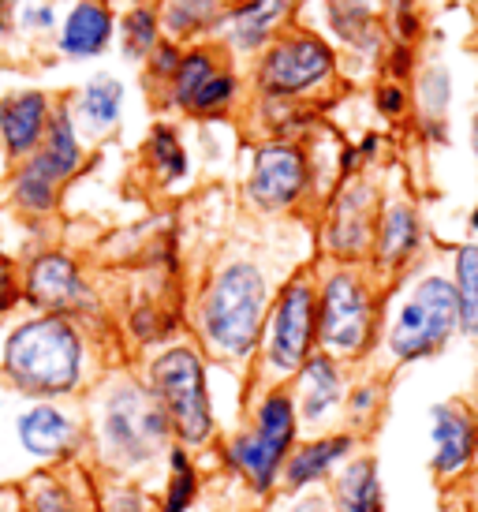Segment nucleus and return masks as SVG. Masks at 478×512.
<instances>
[{
  "label": "nucleus",
  "mask_w": 478,
  "mask_h": 512,
  "mask_svg": "<svg viewBox=\"0 0 478 512\" xmlns=\"http://www.w3.org/2000/svg\"><path fill=\"white\" fill-rule=\"evenodd\" d=\"M86 464L94 475L150 479L176 445L172 423L142 374H109L86 397Z\"/></svg>",
  "instance_id": "nucleus-1"
},
{
  "label": "nucleus",
  "mask_w": 478,
  "mask_h": 512,
  "mask_svg": "<svg viewBox=\"0 0 478 512\" xmlns=\"http://www.w3.org/2000/svg\"><path fill=\"white\" fill-rule=\"evenodd\" d=\"M277 285L281 281H273L266 258L243 247H232L213 262L191 307L195 344L210 363L251 374Z\"/></svg>",
  "instance_id": "nucleus-2"
},
{
  "label": "nucleus",
  "mask_w": 478,
  "mask_h": 512,
  "mask_svg": "<svg viewBox=\"0 0 478 512\" xmlns=\"http://www.w3.org/2000/svg\"><path fill=\"white\" fill-rule=\"evenodd\" d=\"M0 378L27 400H71L90 385V341L79 318L30 314L4 333Z\"/></svg>",
  "instance_id": "nucleus-3"
},
{
  "label": "nucleus",
  "mask_w": 478,
  "mask_h": 512,
  "mask_svg": "<svg viewBox=\"0 0 478 512\" xmlns=\"http://www.w3.org/2000/svg\"><path fill=\"white\" fill-rule=\"evenodd\" d=\"M303 438L296 397L288 385H251L243 423L217 438V456L254 505H266L281 490V468Z\"/></svg>",
  "instance_id": "nucleus-4"
},
{
  "label": "nucleus",
  "mask_w": 478,
  "mask_h": 512,
  "mask_svg": "<svg viewBox=\"0 0 478 512\" xmlns=\"http://www.w3.org/2000/svg\"><path fill=\"white\" fill-rule=\"evenodd\" d=\"M460 337V299L449 270H415L385 299L381 356L393 370L437 359Z\"/></svg>",
  "instance_id": "nucleus-5"
},
{
  "label": "nucleus",
  "mask_w": 478,
  "mask_h": 512,
  "mask_svg": "<svg viewBox=\"0 0 478 512\" xmlns=\"http://www.w3.org/2000/svg\"><path fill=\"white\" fill-rule=\"evenodd\" d=\"M314 273H318V348L348 367H366L381 348L389 288L370 273V266H340L318 258Z\"/></svg>",
  "instance_id": "nucleus-6"
},
{
  "label": "nucleus",
  "mask_w": 478,
  "mask_h": 512,
  "mask_svg": "<svg viewBox=\"0 0 478 512\" xmlns=\"http://www.w3.org/2000/svg\"><path fill=\"white\" fill-rule=\"evenodd\" d=\"M142 378L169 415L176 445H187L191 453L217 445L221 427H217V408L210 393V359L195 341L161 344L146 359Z\"/></svg>",
  "instance_id": "nucleus-7"
},
{
  "label": "nucleus",
  "mask_w": 478,
  "mask_h": 512,
  "mask_svg": "<svg viewBox=\"0 0 478 512\" xmlns=\"http://www.w3.org/2000/svg\"><path fill=\"white\" fill-rule=\"evenodd\" d=\"M340 49L322 30L284 27L273 42L251 60L247 86L251 98L262 101H307L322 105V98L340 79Z\"/></svg>",
  "instance_id": "nucleus-8"
},
{
  "label": "nucleus",
  "mask_w": 478,
  "mask_h": 512,
  "mask_svg": "<svg viewBox=\"0 0 478 512\" xmlns=\"http://www.w3.org/2000/svg\"><path fill=\"white\" fill-rule=\"evenodd\" d=\"M314 352H318V273L314 266H299L277 285V296L269 303L266 333L247 374V389L288 385Z\"/></svg>",
  "instance_id": "nucleus-9"
},
{
  "label": "nucleus",
  "mask_w": 478,
  "mask_h": 512,
  "mask_svg": "<svg viewBox=\"0 0 478 512\" xmlns=\"http://www.w3.org/2000/svg\"><path fill=\"white\" fill-rule=\"evenodd\" d=\"M243 206L262 221L292 217L299 210H318V176L307 143L288 139H258L243 176Z\"/></svg>",
  "instance_id": "nucleus-10"
},
{
  "label": "nucleus",
  "mask_w": 478,
  "mask_h": 512,
  "mask_svg": "<svg viewBox=\"0 0 478 512\" xmlns=\"http://www.w3.org/2000/svg\"><path fill=\"white\" fill-rule=\"evenodd\" d=\"M86 165V146L79 135V124L71 109H57L49 120L42 146L30 157L19 161V169L12 176V199L15 206L30 217H49L57 214L60 191L68 187V180L79 176Z\"/></svg>",
  "instance_id": "nucleus-11"
},
{
  "label": "nucleus",
  "mask_w": 478,
  "mask_h": 512,
  "mask_svg": "<svg viewBox=\"0 0 478 512\" xmlns=\"http://www.w3.org/2000/svg\"><path fill=\"white\" fill-rule=\"evenodd\" d=\"M381 184L363 172L352 180H340L333 195L318 206V258L340 262V266H366L370 247H374V228H378Z\"/></svg>",
  "instance_id": "nucleus-12"
},
{
  "label": "nucleus",
  "mask_w": 478,
  "mask_h": 512,
  "mask_svg": "<svg viewBox=\"0 0 478 512\" xmlns=\"http://www.w3.org/2000/svg\"><path fill=\"white\" fill-rule=\"evenodd\" d=\"M15 445L38 468H68L86 460V415L68 400H27L12 419Z\"/></svg>",
  "instance_id": "nucleus-13"
},
{
  "label": "nucleus",
  "mask_w": 478,
  "mask_h": 512,
  "mask_svg": "<svg viewBox=\"0 0 478 512\" xmlns=\"http://www.w3.org/2000/svg\"><path fill=\"white\" fill-rule=\"evenodd\" d=\"M430 243V228L422 217V206L411 195H385L381 199L378 228H374V247L366 266L385 288H396L408 273L419 270L422 255Z\"/></svg>",
  "instance_id": "nucleus-14"
},
{
  "label": "nucleus",
  "mask_w": 478,
  "mask_h": 512,
  "mask_svg": "<svg viewBox=\"0 0 478 512\" xmlns=\"http://www.w3.org/2000/svg\"><path fill=\"white\" fill-rule=\"evenodd\" d=\"M478 471V400L456 393L430 408V475L441 490H456Z\"/></svg>",
  "instance_id": "nucleus-15"
},
{
  "label": "nucleus",
  "mask_w": 478,
  "mask_h": 512,
  "mask_svg": "<svg viewBox=\"0 0 478 512\" xmlns=\"http://www.w3.org/2000/svg\"><path fill=\"white\" fill-rule=\"evenodd\" d=\"M19 292L23 303L38 314H64V318H79L94 314L98 296L79 258L68 251H42L27 262V270L19 277Z\"/></svg>",
  "instance_id": "nucleus-16"
},
{
  "label": "nucleus",
  "mask_w": 478,
  "mask_h": 512,
  "mask_svg": "<svg viewBox=\"0 0 478 512\" xmlns=\"http://www.w3.org/2000/svg\"><path fill=\"white\" fill-rule=\"evenodd\" d=\"M348 385H352V367L340 363L337 356L322 352V348L296 370V378L288 382V389L296 397L303 434H325V430L344 427Z\"/></svg>",
  "instance_id": "nucleus-17"
},
{
  "label": "nucleus",
  "mask_w": 478,
  "mask_h": 512,
  "mask_svg": "<svg viewBox=\"0 0 478 512\" xmlns=\"http://www.w3.org/2000/svg\"><path fill=\"white\" fill-rule=\"evenodd\" d=\"M303 0H228L225 23L217 42L225 45L232 60H254L284 27H292V15L299 12Z\"/></svg>",
  "instance_id": "nucleus-18"
},
{
  "label": "nucleus",
  "mask_w": 478,
  "mask_h": 512,
  "mask_svg": "<svg viewBox=\"0 0 478 512\" xmlns=\"http://www.w3.org/2000/svg\"><path fill=\"white\" fill-rule=\"evenodd\" d=\"M359 449H366V438L355 430H325V434H303L296 449L288 453L281 468V490H310V486H325L348 464Z\"/></svg>",
  "instance_id": "nucleus-19"
},
{
  "label": "nucleus",
  "mask_w": 478,
  "mask_h": 512,
  "mask_svg": "<svg viewBox=\"0 0 478 512\" xmlns=\"http://www.w3.org/2000/svg\"><path fill=\"white\" fill-rule=\"evenodd\" d=\"M325 38L337 45L340 57L381 60L389 49V27L374 0H322Z\"/></svg>",
  "instance_id": "nucleus-20"
},
{
  "label": "nucleus",
  "mask_w": 478,
  "mask_h": 512,
  "mask_svg": "<svg viewBox=\"0 0 478 512\" xmlns=\"http://www.w3.org/2000/svg\"><path fill=\"white\" fill-rule=\"evenodd\" d=\"M23 512H94V471L90 464L34 468L23 479Z\"/></svg>",
  "instance_id": "nucleus-21"
},
{
  "label": "nucleus",
  "mask_w": 478,
  "mask_h": 512,
  "mask_svg": "<svg viewBox=\"0 0 478 512\" xmlns=\"http://www.w3.org/2000/svg\"><path fill=\"white\" fill-rule=\"evenodd\" d=\"M53 101L42 90H19L0 101V146L12 161L30 157L42 146L49 120H53Z\"/></svg>",
  "instance_id": "nucleus-22"
},
{
  "label": "nucleus",
  "mask_w": 478,
  "mask_h": 512,
  "mask_svg": "<svg viewBox=\"0 0 478 512\" xmlns=\"http://www.w3.org/2000/svg\"><path fill=\"white\" fill-rule=\"evenodd\" d=\"M325 490H329L333 512H385L389 509L381 464L370 449H359L348 464H340V471L325 483Z\"/></svg>",
  "instance_id": "nucleus-23"
},
{
  "label": "nucleus",
  "mask_w": 478,
  "mask_h": 512,
  "mask_svg": "<svg viewBox=\"0 0 478 512\" xmlns=\"http://www.w3.org/2000/svg\"><path fill=\"white\" fill-rule=\"evenodd\" d=\"M116 34V15L109 0H75L60 27V53L71 60L101 57Z\"/></svg>",
  "instance_id": "nucleus-24"
},
{
  "label": "nucleus",
  "mask_w": 478,
  "mask_h": 512,
  "mask_svg": "<svg viewBox=\"0 0 478 512\" xmlns=\"http://www.w3.org/2000/svg\"><path fill=\"white\" fill-rule=\"evenodd\" d=\"M415 128L426 143H445L449 139V105H452V72L445 64H422L415 72Z\"/></svg>",
  "instance_id": "nucleus-25"
},
{
  "label": "nucleus",
  "mask_w": 478,
  "mask_h": 512,
  "mask_svg": "<svg viewBox=\"0 0 478 512\" xmlns=\"http://www.w3.org/2000/svg\"><path fill=\"white\" fill-rule=\"evenodd\" d=\"M228 53L221 42H195L183 49V60L180 68H176V75H172L169 83L161 86V105L165 109H172V113H187V105L195 101V94L202 90V86L210 83L213 75L221 72L228 64Z\"/></svg>",
  "instance_id": "nucleus-26"
},
{
  "label": "nucleus",
  "mask_w": 478,
  "mask_h": 512,
  "mask_svg": "<svg viewBox=\"0 0 478 512\" xmlns=\"http://www.w3.org/2000/svg\"><path fill=\"white\" fill-rule=\"evenodd\" d=\"M225 8L228 0H161V30L165 38L180 45H195V42H217L221 34V23H225Z\"/></svg>",
  "instance_id": "nucleus-27"
},
{
  "label": "nucleus",
  "mask_w": 478,
  "mask_h": 512,
  "mask_svg": "<svg viewBox=\"0 0 478 512\" xmlns=\"http://www.w3.org/2000/svg\"><path fill=\"white\" fill-rule=\"evenodd\" d=\"M124 98H127L124 83L116 75L101 72L79 90V101H75V113L71 116L90 135H109L120 124V116H124Z\"/></svg>",
  "instance_id": "nucleus-28"
},
{
  "label": "nucleus",
  "mask_w": 478,
  "mask_h": 512,
  "mask_svg": "<svg viewBox=\"0 0 478 512\" xmlns=\"http://www.w3.org/2000/svg\"><path fill=\"white\" fill-rule=\"evenodd\" d=\"M389 408V378L381 370H366L348 385V400H344V430H355L359 438H374Z\"/></svg>",
  "instance_id": "nucleus-29"
},
{
  "label": "nucleus",
  "mask_w": 478,
  "mask_h": 512,
  "mask_svg": "<svg viewBox=\"0 0 478 512\" xmlns=\"http://www.w3.org/2000/svg\"><path fill=\"white\" fill-rule=\"evenodd\" d=\"M142 157H146V169L154 172L157 187H180L191 180V154H187V143L176 124L161 120L150 128L146 135V146H142Z\"/></svg>",
  "instance_id": "nucleus-30"
},
{
  "label": "nucleus",
  "mask_w": 478,
  "mask_h": 512,
  "mask_svg": "<svg viewBox=\"0 0 478 512\" xmlns=\"http://www.w3.org/2000/svg\"><path fill=\"white\" fill-rule=\"evenodd\" d=\"M165 483L157 494V512H195L202 498V471L187 445H172L165 456Z\"/></svg>",
  "instance_id": "nucleus-31"
},
{
  "label": "nucleus",
  "mask_w": 478,
  "mask_h": 512,
  "mask_svg": "<svg viewBox=\"0 0 478 512\" xmlns=\"http://www.w3.org/2000/svg\"><path fill=\"white\" fill-rule=\"evenodd\" d=\"M247 90H251V86H247V75L228 60L225 68L198 90L195 101L187 105V113L183 116H191V120H198V124H206V120H228V116L247 101Z\"/></svg>",
  "instance_id": "nucleus-32"
},
{
  "label": "nucleus",
  "mask_w": 478,
  "mask_h": 512,
  "mask_svg": "<svg viewBox=\"0 0 478 512\" xmlns=\"http://www.w3.org/2000/svg\"><path fill=\"white\" fill-rule=\"evenodd\" d=\"M452 285L460 299V337L478 344V240L452 247Z\"/></svg>",
  "instance_id": "nucleus-33"
},
{
  "label": "nucleus",
  "mask_w": 478,
  "mask_h": 512,
  "mask_svg": "<svg viewBox=\"0 0 478 512\" xmlns=\"http://www.w3.org/2000/svg\"><path fill=\"white\" fill-rule=\"evenodd\" d=\"M94 512H157V498L146 479L94 475Z\"/></svg>",
  "instance_id": "nucleus-34"
},
{
  "label": "nucleus",
  "mask_w": 478,
  "mask_h": 512,
  "mask_svg": "<svg viewBox=\"0 0 478 512\" xmlns=\"http://www.w3.org/2000/svg\"><path fill=\"white\" fill-rule=\"evenodd\" d=\"M165 38L161 30V15H157L154 4H135L127 8L124 19H120V45L131 60H146L157 49V42Z\"/></svg>",
  "instance_id": "nucleus-35"
},
{
  "label": "nucleus",
  "mask_w": 478,
  "mask_h": 512,
  "mask_svg": "<svg viewBox=\"0 0 478 512\" xmlns=\"http://www.w3.org/2000/svg\"><path fill=\"white\" fill-rule=\"evenodd\" d=\"M385 27H389V42L419 45L422 30H426L419 0H385Z\"/></svg>",
  "instance_id": "nucleus-36"
},
{
  "label": "nucleus",
  "mask_w": 478,
  "mask_h": 512,
  "mask_svg": "<svg viewBox=\"0 0 478 512\" xmlns=\"http://www.w3.org/2000/svg\"><path fill=\"white\" fill-rule=\"evenodd\" d=\"M262 512H333V501H329V490H325V486L277 490V494L262 505Z\"/></svg>",
  "instance_id": "nucleus-37"
},
{
  "label": "nucleus",
  "mask_w": 478,
  "mask_h": 512,
  "mask_svg": "<svg viewBox=\"0 0 478 512\" xmlns=\"http://www.w3.org/2000/svg\"><path fill=\"white\" fill-rule=\"evenodd\" d=\"M374 109H378V116H385V120H404V116H411V109H415V101H411V90L408 83H396V79H381L378 86H374Z\"/></svg>",
  "instance_id": "nucleus-38"
},
{
  "label": "nucleus",
  "mask_w": 478,
  "mask_h": 512,
  "mask_svg": "<svg viewBox=\"0 0 478 512\" xmlns=\"http://www.w3.org/2000/svg\"><path fill=\"white\" fill-rule=\"evenodd\" d=\"M183 49H187V45L172 42V38H161L154 53L146 57V79H150L157 90L176 75V68H180V60H183Z\"/></svg>",
  "instance_id": "nucleus-39"
},
{
  "label": "nucleus",
  "mask_w": 478,
  "mask_h": 512,
  "mask_svg": "<svg viewBox=\"0 0 478 512\" xmlns=\"http://www.w3.org/2000/svg\"><path fill=\"white\" fill-rule=\"evenodd\" d=\"M381 68H385V79H396V83H408L411 75L419 72V45L389 42V49H385V57H381Z\"/></svg>",
  "instance_id": "nucleus-40"
},
{
  "label": "nucleus",
  "mask_w": 478,
  "mask_h": 512,
  "mask_svg": "<svg viewBox=\"0 0 478 512\" xmlns=\"http://www.w3.org/2000/svg\"><path fill=\"white\" fill-rule=\"evenodd\" d=\"M19 299H23V292H19V277H15V266L4 255H0V314L12 311Z\"/></svg>",
  "instance_id": "nucleus-41"
},
{
  "label": "nucleus",
  "mask_w": 478,
  "mask_h": 512,
  "mask_svg": "<svg viewBox=\"0 0 478 512\" xmlns=\"http://www.w3.org/2000/svg\"><path fill=\"white\" fill-rule=\"evenodd\" d=\"M0 512H23V486L0 483Z\"/></svg>",
  "instance_id": "nucleus-42"
},
{
  "label": "nucleus",
  "mask_w": 478,
  "mask_h": 512,
  "mask_svg": "<svg viewBox=\"0 0 478 512\" xmlns=\"http://www.w3.org/2000/svg\"><path fill=\"white\" fill-rule=\"evenodd\" d=\"M355 146H359V154L366 157V165H374V161L381 157V146H385V139H381L378 131H366V135Z\"/></svg>",
  "instance_id": "nucleus-43"
},
{
  "label": "nucleus",
  "mask_w": 478,
  "mask_h": 512,
  "mask_svg": "<svg viewBox=\"0 0 478 512\" xmlns=\"http://www.w3.org/2000/svg\"><path fill=\"white\" fill-rule=\"evenodd\" d=\"M23 23L34 30H49L53 27V4H42V8H30L27 15H23Z\"/></svg>",
  "instance_id": "nucleus-44"
},
{
  "label": "nucleus",
  "mask_w": 478,
  "mask_h": 512,
  "mask_svg": "<svg viewBox=\"0 0 478 512\" xmlns=\"http://www.w3.org/2000/svg\"><path fill=\"white\" fill-rule=\"evenodd\" d=\"M467 232H471V240H478V202L467 210Z\"/></svg>",
  "instance_id": "nucleus-45"
},
{
  "label": "nucleus",
  "mask_w": 478,
  "mask_h": 512,
  "mask_svg": "<svg viewBox=\"0 0 478 512\" xmlns=\"http://www.w3.org/2000/svg\"><path fill=\"white\" fill-rule=\"evenodd\" d=\"M471 154H475V169H478V109L471 116Z\"/></svg>",
  "instance_id": "nucleus-46"
},
{
  "label": "nucleus",
  "mask_w": 478,
  "mask_h": 512,
  "mask_svg": "<svg viewBox=\"0 0 478 512\" xmlns=\"http://www.w3.org/2000/svg\"><path fill=\"white\" fill-rule=\"evenodd\" d=\"M8 8H12V0H0V30L8 27Z\"/></svg>",
  "instance_id": "nucleus-47"
},
{
  "label": "nucleus",
  "mask_w": 478,
  "mask_h": 512,
  "mask_svg": "<svg viewBox=\"0 0 478 512\" xmlns=\"http://www.w3.org/2000/svg\"><path fill=\"white\" fill-rule=\"evenodd\" d=\"M475 101H478V72H475Z\"/></svg>",
  "instance_id": "nucleus-48"
},
{
  "label": "nucleus",
  "mask_w": 478,
  "mask_h": 512,
  "mask_svg": "<svg viewBox=\"0 0 478 512\" xmlns=\"http://www.w3.org/2000/svg\"><path fill=\"white\" fill-rule=\"evenodd\" d=\"M475 512H478V486H475Z\"/></svg>",
  "instance_id": "nucleus-49"
}]
</instances>
